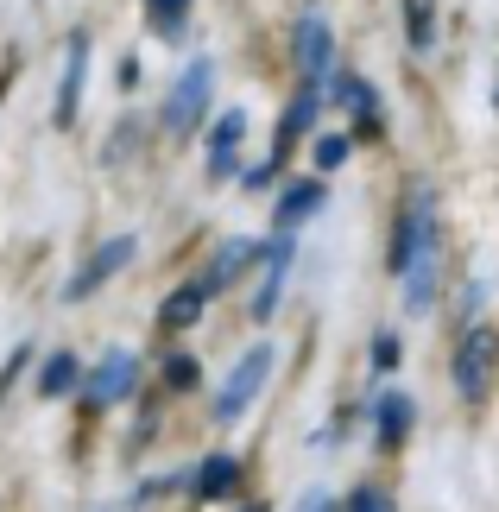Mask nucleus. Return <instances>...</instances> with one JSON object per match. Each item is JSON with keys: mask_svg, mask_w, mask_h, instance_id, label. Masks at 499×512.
<instances>
[{"mask_svg": "<svg viewBox=\"0 0 499 512\" xmlns=\"http://www.w3.org/2000/svg\"><path fill=\"white\" fill-rule=\"evenodd\" d=\"M133 380H139V361H133L127 348H114L108 361L83 380V399H89V405H114V399H127V386H133Z\"/></svg>", "mask_w": 499, "mask_h": 512, "instance_id": "7", "label": "nucleus"}, {"mask_svg": "<svg viewBox=\"0 0 499 512\" xmlns=\"http://www.w3.org/2000/svg\"><path fill=\"white\" fill-rule=\"evenodd\" d=\"M203 298H209L203 285H177L171 298H165V310H158V329H171V336H177V329H190L196 317H203Z\"/></svg>", "mask_w": 499, "mask_h": 512, "instance_id": "15", "label": "nucleus"}, {"mask_svg": "<svg viewBox=\"0 0 499 512\" xmlns=\"http://www.w3.org/2000/svg\"><path fill=\"white\" fill-rule=\"evenodd\" d=\"M83 386V367H76V354H51L45 367H38V399H64V392Z\"/></svg>", "mask_w": 499, "mask_h": 512, "instance_id": "16", "label": "nucleus"}, {"mask_svg": "<svg viewBox=\"0 0 499 512\" xmlns=\"http://www.w3.org/2000/svg\"><path fill=\"white\" fill-rule=\"evenodd\" d=\"M348 152H354V140H348V133H323V140H316V171H335V165H348Z\"/></svg>", "mask_w": 499, "mask_h": 512, "instance_id": "20", "label": "nucleus"}, {"mask_svg": "<svg viewBox=\"0 0 499 512\" xmlns=\"http://www.w3.org/2000/svg\"><path fill=\"white\" fill-rule=\"evenodd\" d=\"M297 512H329V500L323 494H304V500H297Z\"/></svg>", "mask_w": 499, "mask_h": 512, "instance_id": "25", "label": "nucleus"}, {"mask_svg": "<svg viewBox=\"0 0 499 512\" xmlns=\"http://www.w3.org/2000/svg\"><path fill=\"white\" fill-rule=\"evenodd\" d=\"M373 424H379V443H405V430H411V399L405 392H386V399L373 405Z\"/></svg>", "mask_w": 499, "mask_h": 512, "instance_id": "18", "label": "nucleus"}, {"mask_svg": "<svg viewBox=\"0 0 499 512\" xmlns=\"http://www.w3.org/2000/svg\"><path fill=\"white\" fill-rule=\"evenodd\" d=\"M316 114H323V95H316V89H297L291 108H285V121H278V152H272V165L291 152V140H304V133L316 127ZM272 165H266V171H272Z\"/></svg>", "mask_w": 499, "mask_h": 512, "instance_id": "10", "label": "nucleus"}, {"mask_svg": "<svg viewBox=\"0 0 499 512\" xmlns=\"http://www.w3.org/2000/svg\"><path fill=\"white\" fill-rule=\"evenodd\" d=\"M329 51H335V38H329L323 19H297V70L329 76Z\"/></svg>", "mask_w": 499, "mask_h": 512, "instance_id": "12", "label": "nucleus"}, {"mask_svg": "<svg viewBox=\"0 0 499 512\" xmlns=\"http://www.w3.org/2000/svg\"><path fill=\"white\" fill-rule=\"evenodd\" d=\"M83 64H89V38L76 32L64 51V89H57V127L76 121V102H83Z\"/></svg>", "mask_w": 499, "mask_h": 512, "instance_id": "11", "label": "nucleus"}, {"mask_svg": "<svg viewBox=\"0 0 499 512\" xmlns=\"http://www.w3.org/2000/svg\"><path fill=\"white\" fill-rule=\"evenodd\" d=\"M316 209H323V184H316V177H297V184H285V190H278V203H272V215H278V234L304 228Z\"/></svg>", "mask_w": 499, "mask_h": 512, "instance_id": "8", "label": "nucleus"}, {"mask_svg": "<svg viewBox=\"0 0 499 512\" xmlns=\"http://www.w3.org/2000/svg\"><path fill=\"white\" fill-rule=\"evenodd\" d=\"M291 253H297L291 234H278L272 247H259V260H266V279H259V298H253V317H259V323H272V317H278V291H285Z\"/></svg>", "mask_w": 499, "mask_h": 512, "instance_id": "6", "label": "nucleus"}, {"mask_svg": "<svg viewBox=\"0 0 499 512\" xmlns=\"http://www.w3.org/2000/svg\"><path fill=\"white\" fill-rule=\"evenodd\" d=\"M266 380H272V348H247L241 361H234V373L222 380V392H215V418L234 424L259 392H266Z\"/></svg>", "mask_w": 499, "mask_h": 512, "instance_id": "3", "label": "nucleus"}, {"mask_svg": "<svg viewBox=\"0 0 499 512\" xmlns=\"http://www.w3.org/2000/svg\"><path fill=\"white\" fill-rule=\"evenodd\" d=\"M329 89H335V102H342V108H348V114H354L361 127H379V95L361 83V76H348V70H342V76H335Z\"/></svg>", "mask_w": 499, "mask_h": 512, "instance_id": "14", "label": "nucleus"}, {"mask_svg": "<svg viewBox=\"0 0 499 512\" xmlns=\"http://www.w3.org/2000/svg\"><path fill=\"white\" fill-rule=\"evenodd\" d=\"M373 367H379V373L398 367V336H379V342H373Z\"/></svg>", "mask_w": 499, "mask_h": 512, "instance_id": "24", "label": "nucleus"}, {"mask_svg": "<svg viewBox=\"0 0 499 512\" xmlns=\"http://www.w3.org/2000/svg\"><path fill=\"white\" fill-rule=\"evenodd\" d=\"M493 373H499V329L474 323L462 336V348H455V392H462L468 405H481L493 392Z\"/></svg>", "mask_w": 499, "mask_h": 512, "instance_id": "1", "label": "nucleus"}, {"mask_svg": "<svg viewBox=\"0 0 499 512\" xmlns=\"http://www.w3.org/2000/svg\"><path fill=\"white\" fill-rule=\"evenodd\" d=\"M146 13H152V32H177V26H184V19H190V0H146Z\"/></svg>", "mask_w": 499, "mask_h": 512, "instance_id": "19", "label": "nucleus"}, {"mask_svg": "<svg viewBox=\"0 0 499 512\" xmlns=\"http://www.w3.org/2000/svg\"><path fill=\"white\" fill-rule=\"evenodd\" d=\"M133 253H139L133 234H114L108 247H95V260H89V266L70 279V298H89V291H102V285L114 279V272H127V266H133Z\"/></svg>", "mask_w": 499, "mask_h": 512, "instance_id": "5", "label": "nucleus"}, {"mask_svg": "<svg viewBox=\"0 0 499 512\" xmlns=\"http://www.w3.org/2000/svg\"><path fill=\"white\" fill-rule=\"evenodd\" d=\"M234 481H241V456H209L190 487H196V500H228Z\"/></svg>", "mask_w": 499, "mask_h": 512, "instance_id": "13", "label": "nucleus"}, {"mask_svg": "<svg viewBox=\"0 0 499 512\" xmlns=\"http://www.w3.org/2000/svg\"><path fill=\"white\" fill-rule=\"evenodd\" d=\"M165 386H171V392L196 386V361H190V354H171V361H165Z\"/></svg>", "mask_w": 499, "mask_h": 512, "instance_id": "23", "label": "nucleus"}, {"mask_svg": "<svg viewBox=\"0 0 499 512\" xmlns=\"http://www.w3.org/2000/svg\"><path fill=\"white\" fill-rule=\"evenodd\" d=\"M405 19H411V45L430 51V0H405Z\"/></svg>", "mask_w": 499, "mask_h": 512, "instance_id": "21", "label": "nucleus"}, {"mask_svg": "<svg viewBox=\"0 0 499 512\" xmlns=\"http://www.w3.org/2000/svg\"><path fill=\"white\" fill-rule=\"evenodd\" d=\"M430 247H443V234H436V203H430V190H411V203H405V215H398V228H392L386 266L405 272L417 253H430Z\"/></svg>", "mask_w": 499, "mask_h": 512, "instance_id": "2", "label": "nucleus"}, {"mask_svg": "<svg viewBox=\"0 0 499 512\" xmlns=\"http://www.w3.org/2000/svg\"><path fill=\"white\" fill-rule=\"evenodd\" d=\"M342 512H398V506H392V494H379V487H354Z\"/></svg>", "mask_w": 499, "mask_h": 512, "instance_id": "22", "label": "nucleus"}, {"mask_svg": "<svg viewBox=\"0 0 499 512\" xmlns=\"http://www.w3.org/2000/svg\"><path fill=\"white\" fill-rule=\"evenodd\" d=\"M209 89H215V64H203V57H196V64L177 76L171 83V102H165V127L171 133H190L196 121H203L209 114Z\"/></svg>", "mask_w": 499, "mask_h": 512, "instance_id": "4", "label": "nucleus"}, {"mask_svg": "<svg viewBox=\"0 0 499 512\" xmlns=\"http://www.w3.org/2000/svg\"><path fill=\"white\" fill-rule=\"evenodd\" d=\"M259 260V247L253 241H228L222 253H215V266H209V285L203 291H222V285H234V279H241V272Z\"/></svg>", "mask_w": 499, "mask_h": 512, "instance_id": "17", "label": "nucleus"}, {"mask_svg": "<svg viewBox=\"0 0 499 512\" xmlns=\"http://www.w3.org/2000/svg\"><path fill=\"white\" fill-rule=\"evenodd\" d=\"M241 140H247V114L228 108L222 121H215V133H209V177H234V152H241Z\"/></svg>", "mask_w": 499, "mask_h": 512, "instance_id": "9", "label": "nucleus"}, {"mask_svg": "<svg viewBox=\"0 0 499 512\" xmlns=\"http://www.w3.org/2000/svg\"><path fill=\"white\" fill-rule=\"evenodd\" d=\"M247 512H266V506H247Z\"/></svg>", "mask_w": 499, "mask_h": 512, "instance_id": "26", "label": "nucleus"}]
</instances>
